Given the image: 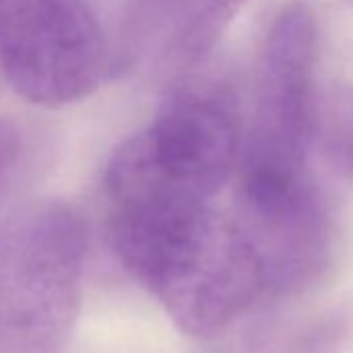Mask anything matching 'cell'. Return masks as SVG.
<instances>
[{"label": "cell", "instance_id": "cell-1", "mask_svg": "<svg viewBox=\"0 0 353 353\" xmlns=\"http://www.w3.org/2000/svg\"><path fill=\"white\" fill-rule=\"evenodd\" d=\"M104 202L112 254L190 336L219 334L268 293L256 245L212 202L154 192H104Z\"/></svg>", "mask_w": 353, "mask_h": 353}, {"label": "cell", "instance_id": "cell-2", "mask_svg": "<svg viewBox=\"0 0 353 353\" xmlns=\"http://www.w3.org/2000/svg\"><path fill=\"white\" fill-rule=\"evenodd\" d=\"M85 252V223L67 202L30 200L0 221V353H63Z\"/></svg>", "mask_w": 353, "mask_h": 353}, {"label": "cell", "instance_id": "cell-3", "mask_svg": "<svg viewBox=\"0 0 353 353\" xmlns=\"http://www.w3.org/2000/svg\"><path fill=\"white\" fill-rule=\"evenodd\" d=\"M316 50V17L305 3L283 7L268 23L254 63L237 190L274 192L310 176L307 152L318 123Z\"/></svg>", "mask_w": 353, "mask_h": 353}, {"label": "cell", "instance_id": "cell-4", "mask_svg": "<svg viewBox=\"0 0 353 353\" xmlns=\"http://www.w3.org/2000/svg\"><path fill=\"white\" fill-rule=\"evenodd\" d=\"M243 119L231 85L212 75H183L154 121L121 152L160 188L212 200L239 168Z\"/></svg>", "mask_w": 353, "mask_h": 353}, {"label": "cell", "instance_id": "cell-5", "mask_svg": "<svg viewBox=\"0 0 353 353\" xmlns=\"http://www.w3.org/2000/svg\"><path fill=\"white\" fill-rule=\"evenodd\" d=\"M106 69V38L88 0H0V71L28 102H79Z\"/></svg>", "mask_w": 353, "mask_h": 353}, {"label": "cell", "instance_id": "cell-6", "mask_svg": "<svg viewBox=\"0 0 353 353\" xmlns=\"http://www.w3.org/2000/svg\"><path fill=\"white\" fill-rule=\"evenodd\" d=\"M233 216L264 262L270 293L303 285L328 260L332 216L312 174L276 192L237 190Z\"/></svg>", "mask_w": 353, "mask_h": 353}, {"label": "cell", "instance_id": "cell-7", "mask_svg": "<svg viewBox=\"0 0 353 353\" xmlns=\"http://www.w3.org/2000/svg\"><path fill=\"white\" fill-rule=\"evenodd\" d=\"M245 0H139L133 38L160 67L190 69L216 44Z\"/></svg>", "mask_w": 353, "mask_h": 353}, {"label": "cell", "instance_id": "cell-8", "mask_svg": "<svg viewBox=\"0 0 353 353\" xmlns=\"http://www.w3.org/2000/svg\"><path fill=\"white\" fill-rule=\"evenodd\" d=\"M21 150V133L15 123L0 119V183L13 168Z\"/></svg>", "mask_w": 353, "mask_h": 353}]
</instances>
